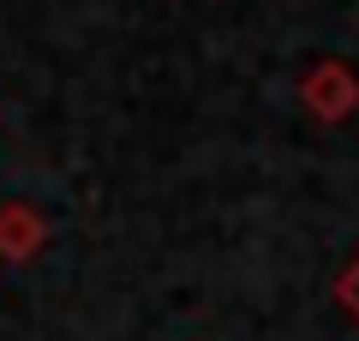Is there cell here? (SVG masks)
Here are the masks:
<instances>
[]
</instances>
